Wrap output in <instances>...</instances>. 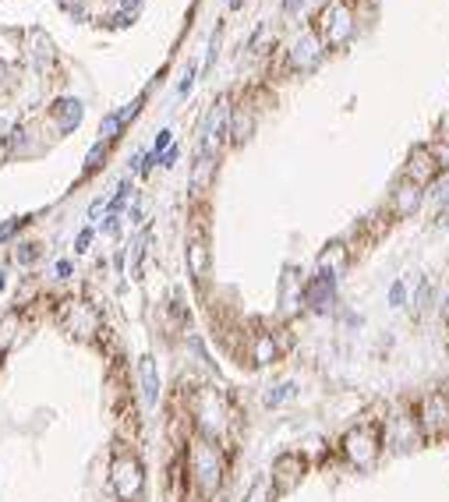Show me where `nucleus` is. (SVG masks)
I'll use <instances>...</instances> for the list:
<instances>
[{"instance_id": "1", "label": "nucleus", "mask_w": 449, "mask_h": 502, "mask_svg": "<svg viewBox=\"0 0 449 502\" xmlns=\"http://www.w3.org/2000/svg\"><path fill=\"white\" fill-rule=\"evenodd\" d=\"M187 463H191V477H195V484L202 488V495H212V491L223 484V470H227V467H223V453H219L216 439L198 435L195 446H191Z\"/></svg>"}, {"instance_id": "14", "label": "nucleus", "mask_w": 449, "mask_h": 502, "mask_svg": "<svg viewBox=\"0 0 449 502\" xmlns=\"http://www.w3.org/2000/svg\"><path fill=\"white\" fill-rule=\"evenodd\" d=\"M417 205H421V188L410 184V180H403V184L393 191V212H396V216H410Z\"/></svg>"}, {"instance_id": "4", "label": "nucleus", "mask_w": 449, "mask_h": 502, "mask_svg": "<svg viewBox=\"0 0 449 502\" xmlns=\"http://www.w3.org/2000/svg\"><path fill=\"white\" fill-rule=\"evenodd\" d=\"M417 424L424 435H445L449 431V396L445 393H428L417 403Z\"/></svg>"}, {"instance_id": "33", "label": "nucleus", "mask_w": 449, "mask_h": 502, "mask_svg": "<svg viewBox=\"0 0 449 502\" xmlns=\"http://www.w3.org/2000/svg\"><path fill=\"white\" fill-rule=\"evenodd\" d=\"M57 276H71V262H57Z\"/></svg>"}, {"instance_id": "31", "label": "nucleus", "mask_w": 449, "mask_h": 502, "mask_svg": "<svg viewBox=\"0 0 449 502\" xmlns=\"http://www.w3.org/2000/svg\"><path fill=\"white\" fill-rule=\"evenodd\" d=\"M173 163H177V149H166L163 152V166H173Z\"/></svg>"}, {"instance_id": "9", "label": "nucleus", "mask_w": 449, "mask_h": 502, "mask_svg": "<svg viewBox=\"0 0 449 502\" xmlns=\"http://www.w3.org/2000/svg\"><path fill=\"white\" fill-rule=\"evenodd\" d=\"M319 61H322V39H319L315 32H305V36L290 47V68H297V71H312Z\"/></svg>"}, {"instance_id": "30", "label": "nucleus", "mask_w": 449, "mask_h": 502, "mask_svg": "<svg viewBox=\"0 0 449 502\" xmlns=\"http://www.w3.org/2000/svg\"><path fill=\"white\" fill-rule=\"evenodd\" d=\"M435 198H449V177L442 184H435Z\"/></svg>"}, {"instance_id": "11", "label": "nucleus", "mask_w": 449, "mask_h": 502, "mask_svg": "<svg viewBox=\"0 0 449 502\" xmlns=\"http://www.w3.org/2000/svg\"><path fill=\"white\" fill-rule=\"evenodd\" d=\"M187 269H191L195 283H202L209 276V244H205V233H195L187 240Z\"/></svg>"}, {"instance_id": "6", "label": "nucleus", "mask_w": 449, "mask_h": 502, "mask_svg": "<svg viewBox=\"0 0 449 502\" xmlns=\"http://www.w3.org/2000/svg\"><path fill=\"white\" fill-rule=\"evenodd\" d=\"M305 470H308V463H305L301 453H280L273 460V491L276 495H290L301 484Z\"/></svg>"}, {"instance_id": "17", "label": "nucleus", "mask_w": 449, "mask_h": 502, "mask_svg": "<svg viewBox=\"0 0 449 502\" xmlns=\"http://www.w3.org/2000/svg\"><path fill=\"white\" fill-rule=\"evenodd\" d=\"M276 357H280V347L273 343V336H269V333H259L255 343H252V361H255V365H273Z\"/></svg>"}, {"instance_id": "27", "label": "nucleus", "mask_w": 449, "mask_h": 502, "mask_svg": "<svg viewBox=\"0 0 449 502\" xmlns=\"http://www.w3.org/2000/svg\"><path fill=\"white\" fill-rule=\"evenodd\" d=\"M403 294H407L403 283H393V287H389V301H393V305H403Z\"/></svg>"}, {"instance_id": "23", "label": "nucleus", "mask_w": 449, "mask_h": 502, "mask_svg": "<svg viewBox=\"0 0 449 502\" xmlns=\"http://www.w3.org/2000/svg\"><path fill=\"white\" fill-rule=\"evenodd\" d=\"M245 502H269V484H266V481H255L252 491L245 495Z\"/></svg>"}, {"instance_id": "29", "label": "nucleus", "mask_w": 449, "mask_h": 502, "mask_svg": "<svg viewBox=\"0 0 449 502\" xmlns=\"http://www.w3.org/2000/svg\"><path fill=\"white\" fill-rule=\"evenodd\" d=\"M191 82H195V68H187V75H184V82H180V96L191 92Z\"/></svg>"}, {"instance_id": "18", "label": "nucleus", "mask_w": 449, "mask_h": 502, "mask_svg": "<svg viewBox=\"0 0 449 502\" xmlns=\"http://www.w3.org/2000/svg\"><path fill=\"white\" fill-rule=\"evenodd\" d=\"M294 393H297V386H294V382H283V386L269 389V393L262 396V403H266V407H280V403H283V400H290Z\"/></svg>"}, {"instance_id": "10", "label": "nucleus", "mask_w": 449, "mask_h": 502, "mask_svg": "<svg viewBox=\"0 0 449 502\" xmlns=\"http://www.w3.org/2000/svg\"><path fill=\"white\" fill-rule=\"evenodd\" d=\"M435 173H438V163L431 159V152H428L424 145H417V149L410 152V163H407V180L421 188V184L431 180Z\"/></svg>"}, {"instance_id": "12", "label": "nucleus", "mask_w": 449, "mask_h": 502, "mask_svg": "<svg viewBox=\"0 0 449 502\" xmlns=\"http://www.w3.org/2000/svg\"><path fill=\"white\" fill-rule=\"evenodd\" d=\"M333 287H336V280L326 276V273H319L315 280H308V283L301 287V298H305V305H312V308H326V305L333 301Z\"/></svg>"}, {"instance_id": "28", "label": "nucleus", "mask_w": 449, "mask_h": 502, "mask_svg": "<svg viewBox=\"0 0 449 502\" xmlns=\"http://www.w3.org/2000/svg\"><path fill=\"white\" fill-rule=\"evenodd\" d=\"M163 149H170V131H159V135H156V156H159Z\"/></svg>"}, {"instance_id": "22", "label": "nucleus", "mask_w": 449, "mask_h": 502, "mask_svg": "<svg viewBox=\"0 0 449 502\" xmlns=\"http://www.w3.org/2000/svg\"><path fill=\"white\" fill-rule=\"evenodd\" d=\"M39 255H43L39 244H22V247H18V262H22V266H32Z\"/></svg>"}, {"instance_id": "3", "label": "nucleus", "mask_w": 449, "mask_h": 502, "mask_svg": "<svg viewBox=\"0 0 449 502\" xmlns=\"http://www.w3.org/2000/svg\"><path fill=\"white\" fill-rule=\"evenodd\" d=\"M227 124H230V103H227V96H219L212 103L205 124H202V149H198V156L216 159V152L223 145V135H227Z\"/></svg>"}, {"instance_id": "35", "label": "nucleus", "mask_w": 449, "mask_h": 502, "mask_svg": "<svg viewBox=\"0 0 449 502\" xmlns=\"http://www.w3.org/2000/svg\"><path fill=\"white\" fill-rule=\"evenodd\" d=\"M0 287H4V276H0Z\"/></svg>"}, {"instance_id": "8", "label": "nucleus", "mask_w": 449, "mask_h": 502, "mask_svg": "<svg viewBox=\"0 0 449 502\" xmlns=\"http://www.w3.org/2000/svg\"><path fill=\"white\" fill-rule=\"evenodd\" d=\"M382 431H386V446H393L396 453H407V449H414V446L421 442V424H417V417H410V414L389 417Z\"/></svg>"}, {"instance_id": "2", "label": "nucleus", "mask_w": 449, "mask_h": 502, "mask_svg": "<svg viewBox=\"0 0 449 502\" xmlns=\"http://www.w3.org/2000/svg\"><path fill=\"white\" fill-rule=\"evenodd\" d=\"M382 453V428L379 424H357L343 435V456L357 470H371Z\"/></svg>"}, {"instance_id": "24", "label": "nucleus", "mask_w": 449, "mask_h": 502, "mask_svg": "<svg viewBox=\"0 0 449 502\" xmlns=\"http://www.w3.org/2000/svg\"><path fill=\"white\" fill-rule=\"evenodd\" d=\"M103 156H106V142H96V145L89 149V159H85V170H96Z\"/></svg>"}, {"instance_id": "20", "label": "nucleus", "mask_w": 449, "mask_h": 502, "mask_svg": "<svg viewBox=\"0 0 449 502\" xmlns=\"http://www.w3.org/2000/svg\"><path fill=\"white\" fill-rule=\"evenodd\" d=\"M212 159L209 156H198V166H195V177H191V184H195V191H202L205 184H209V173H212Z\"/></svg>"}, {"instance_id": "7", "label": "nucleus", "mask_w": 449, "mask_h": 502, "mask_svg": "<svg viewBox=\"0 0 449 502\" xmlns=\"http://www.w3.org/2000/svg\"><path fill=\"white\" fill-rule=\"evenodd\" d=\"M142 481H145V474H142L138 456L121 453V456L113 460V488H117V495H121V498H135V495L142 491Z\"/></svg>"}, {"instance_id": "21", "label": "nucleus", "mask_w": 449, "mask_h": 502, "mask_svg": "<svg viewBox=\"0 0 449 502\" xmlns=\"http://www.w3.org/2000/svg\"><path fill=\"white\" fill-rule=\"evenodd\" d=\"M121 124H124V121H121V114H106V117H103V128H99L103 142H110V138L121 131Z\"/></svg>"}, {"instance_id": "16", "label": "nucleus", "mask_w": 449, "mask_h": 502, "mask_svg": "<svg viewBox=\"0 0 449 502\" xmlns=\"http://www.w3.org/2000/svg\"><path fill=\"white\" fill-rule=\"evenodd\" d=\"M54 117H57L61 131H71V128L82 121V103H78V99H57V103H54Z\"/></svg>"}, {"instance_id": "13", "label": "nucleus", "mask_w": 449, "mask_h": 502, "mask_svg": "<svg viewBox=\"0 0 449 502\" xmlns=\"http://www.w3.org/2000/svg\"><path fill=\"white\" fill-rule=\"evenodd\" d=\"M347 269V247L340 244V240H333L326 251H322V255H319V273H326V276H340Z\"/></svg>"}, {"instance_id": "15", "label": "nucleus", "mask_w": 449, "mask_h": 502, "mask_svg": "<svg viewBox=\"0 0 449 502\" xmlns=\"http://www.w3.org/2000/svg\"><path fill=\"white\" fill-rule=\"evenodd\" d=\"M138 375H142V396L149 407H156L159 400V375H156V361L152 357H142L138 361Z\"/></svg>"}, {"instance_id": "5", "label": "nucleus", "mask_w": 449, "mask_h": 502, "mask_svg": "<svg viewBox=\"0 0 449 502\" xmlns=\"http://www.w3.org/2000/svg\"><path fill=\"white\" fill-rule=\"evenodd\" d=\"M350 32H354L350 8L343 4V0H333V4L322 11V43L326 47H340V43L350 39Z\"/></svg>"}, {"instance_id": "34", "label": "nucleus", "mask_w": 449, "mask_h": 502, "mask_svg": "<svg viewBox=\"0 0 449 502\" xmlns=\"http://www.w3.org/2000/svg\"><path fill=\"white\" fill-rule=\"evenodd\" d=\"M241 8V0H230V11H238Z\"/></svg>"}, {"instance_id": "32", "label": "nucleus", "mask_w": 449, "mask_h": 502, "mask_svg": "<svg viewBox=\"0 0 449 502\" xmlns=\"http://www.w3.org/2000/svg\"><path fill=\"white\" fill-rule=\"evenodd\" d=\"M103 230H106V233H117V216H106V223H103Z\"/></svg>"}, {"instance_id": "19", "label": "nucleus", "mask_w": 449, "mask_h": 502, "mask_svg": "<svg viewBox=\"0 0 449 502\" xmlns=\"http://www.w3.org/2000/svg\"><path fill=\"white\" fill-rule=\"evenodd\" d=\"M234 117V128H230V135H234V142L241 145L248 135H252V117H245V110H238V114H230Z\"/></svg>"}, {"instance_id": "25", "label": "nucleus", "mask_w": 449, "mask_h": 502, "mask_svg": "<svg viewBox=\"0 0 449 502\" xmlns=\"http://www.w3.org/2000/svg\"><path fill=\"white\" fill-rule=\"evenodd\" d=\"M89 244H92V230L85 226V230L78 233V240H75V251H89Z\"/></svg>"}, {"instance_id": "26", "label": "nucleus", "mask_w": 449, "mask_h": 502, "mask_svg": "<svg viewBox=\"0 0 449 502\" xmlns=\"http://www.w3.org/2000/svg\"><path fill=\"white\" fill-rule=\"evenodd\" d=\"M22 223H25V219H11V223H0V240H4V237H11V233H15V230H18Z\"/></svg>"}]
</instances>
